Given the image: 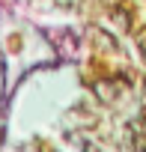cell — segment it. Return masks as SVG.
Masks as SVG:
<instances>
[{
    "label": "cell",
    "instance_id": "6da1fadb",
    "mask_svg": "<svg viewBox=\"0 0 146 152\" xmlns=\"http://www.w3.org/2000/svg\"><path fill=\"white\" fill-rule=\"evenodd\" d=\"M113 18H119V24H122V27H128V24H131V18H134V9H131L128 3H122V6L113 12Z\"/></svg>",
    "mask_w": 146,
    "mask_h": 152
},
{
    "label": "cell",
    "instance_id": "7a4b0ae2",
    "mask_svg": "<svg viewBox=\"0 0 146 152\" xmlns=\"http://www.w3.org/2000/svg\"><path fill=\"white\" fill-rule=\"evenodd\" d=\"M137 48H140V51L146 54V27H143V30L137 33Z\"/></svg>",
    "mask_w": 146,
    "mask_h": 152
}]
</instances>
